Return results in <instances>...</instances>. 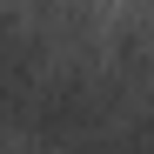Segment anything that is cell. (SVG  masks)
<instances>
[{"label": "cell", "instance_id": "cell-1", "mask_svg": "<svg viewBox=\"0 0 154 154\" xmlns=\"http://www.w3.org/2000/svg\"><path fill=\"white\" fill-rule=\"evenodd\" d=\"M47 81H54V54H47V40L7 20V27H0V127L20 134V121L34 114V100H40Z\"/></svg>", "mask_w": 154, "mask_h": 154}]
</instances>
